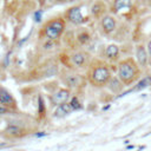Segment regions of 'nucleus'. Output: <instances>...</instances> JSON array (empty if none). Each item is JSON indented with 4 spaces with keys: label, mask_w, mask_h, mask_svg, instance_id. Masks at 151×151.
<instances>
[{
    "label": "nucleus",
    "mask_w": 151,
    "mask_h": 151,
    "mask_svg": "<svg viewBox=\"0 0 151 151\" xmlns=\"http://www.w3.org/2000/svg\"><path fill=\"white\" fill-rule=\"evenodd\" d=\"M142 74V67L133 58L124 59L118 65V78L125 85L129 86L136 83Z\"/></svg>",
    "instance_id": "obj_1"
},
{
    "label": "nucleus",
    "mask_w": 151,
    "mask_h": 151,
    "mask_svg": "<svg viewBox=\"0 0 151 151\" xmlns=\"http://www.w3.org/2000/svg\"><path fill=\"white\" fill-rule=\"evenodd\" d=\"M88 79L94 86H104L111 80V71L105 64L94 65L90 71Z\"/></svg>",
    "instance_id": "obj_2"
},
{
    "label": "nucleus",
    "mask_w": 151,
    "mask_h": 151,
    "mask_svg": "<svg viewBox=\"0 0 151 151\" xmlns=\"http://www.w3.org/2000/svg\"><path fill=\"white\" fill-rule=\"evenodd\" d=\"M64 29V21L58 19V20H53L50 24H47L45 26V34L48 39L51 40H55L60 37L61 32Z\"/></svg>",
    "instance_id": "obj_3"
},
{
    "label": "nucleus",
    "mask_w": 151,
    "mask_h": 151,
    "mask_svg": "<svg viewBox=\"0 0 151 151\" xmlns=\"http://www.w3.org/2000/svg\"><path fill=\"white\" fill-rule=\"evenodd\" d=\"M136 59L137 63L142 68H146L149 65V61L151 59L149 52H146V48L144 45H137L136 46Z\"/></svg>",
    "instance_id": "obj_4"
},
{
    "label": "nucleus",
    "mask_w": 151,
    "mask_h": 151,
    "mask_svg": "<svg viewBox=\"0 0 151 151\" xmlns=\"http://www.w3.org/2000/svg\"><path fill=\"white\" fill-rule=\"evenodd\" d=\"M0 104L6 106V107H11V109H14L15 107V100L14 98L12 97V94L6 91L5 88H0Z\"/></svg>",
    "instance_id": "obj_5"
},
{
    "label": "nucleus",
    "mask_w": 151,
    "mask_h": 151,
    "mask_svg": "<svg viewBox=\"0 0 151 151\" xmlns=\"http://www.w3.org/2000/svg\"><path fill=\"white\" fill-rule=\"evenodd\" d=\"M70 97V91L68 90H59L58 92H55L52 97H51V100L54 105H59V104H63V103H66V100L68 99Z\"/></svg>",
    "instance_id": "obj_6"
},
{
    "label": "nucleus",
    "mask_w": 151,
    "mask_h": 151,
    "mask_svg": "<svg viewBox=\"0 0 151 151\" xmlns=\"http://www.w3.org/2000/svg\"><path fill=\"white\" fill-rule=\"evenodd\" d=\"M67 18L73 24H80V22L84 21V18L81 15V12H80L79 7H72L67 13Z\"/></svg>",
    "instance_id": "obj_7"
},
{
    "label": "nucleus",
    "mask_w": 151,
    "mask_h": 151,
    "mask_svg": "<svg viewBox=\"0 0 151 151\" xmlns=\"http://www.w3.org/2000/svg\"><path fill=\"white\" fill-rule=\"evenodd\" d=\"M101 27L105 33H111L116 29V20L111 15H105L101 20Z\"/></svg>",
    "instance_id": "obj_8"
},
{
    "label": "nucleus",
    "mask_w": 151,
    "mask_h": 151,
    "mask_svg": "<svg viewBox=\"0 0 151 151\" xmlns=\"http://www.w3.org/2000/svg\"><path fill=\"white\" fill-rule=\"evenodd\" d=\"M72 110L71 107V104H67V103H63V104H59L57 110L54 111V116L55 117H64L66 116L67 113H70Z\"/></svg>",
    "instance_id": "obj_9"
},
{
    "label": "nucleus",
    "mask_w": 151,
    "mask_h": 151,
    "mask_svg": "<svg viewBox=\"0 0 151 151\" xmlns=\"http://www.w3.org/2000/svg\"><path fill=\"white\" fill-rule=\"evenodd\" d=\"M105 55L111 60H116L119 55V47L117 45H109L105 48Z\"/></svg>",
    "instance_id": "obj_10"
},
{
    "label": "nucleus",
    "mask_w": 151,
    "mask_h": 151,
    "mask_svg": "<svg viewBox=\"0 0 151 151\" xmlns=\"http://www.w3.org/2000/svg\"><path fill=\"white\" fill-rule=\"evenodd\" d=\"M150 85H151V76H147V77H144L143 79H140L131 91H140V90H143Z\"/></svg>",
    "instance_id": "obj_11"
},
{
    "label": "nucleus",
    "mask_w": 151,
    "mask_h": 151,
    "mask_svg": "<svg viewBox=\"0 0 151 151\" xmlns=\"http://www.w3.org/2000/svg\"><path fill=\"white\" fill-rule=\"evenodd\" d=\"M85 60H86V57H85L84 53H76V54L72 55V61H73V64H74L76 66H78V67L83 66L84 63H85Z\"/></svg>",
    "instance_id": "obj_12"
},
{
    "label": "nucleus",
    "mask_w": 151,
    "mask_h": 151,
    "mask_svg": "<svg viewBox=\"0 0 151 151\" xmlns=\"http://www.w3.org/2000/svg\"><path fill=\"white\" fill-rule=\"evenodd\" d=\"M130 5H131V0H114L113 8L114 11H119L125 7H130Z\"/></svg>",
    "instance_id": "obj_13"
},
{
    "label": "nucleus",
    "mask_w": 151,
    "mask_h": 151,
    "mask_svg": "<svg viewBox=\"0 0 151 151\" xmlns=\"http://www.w3.org/2000/svg\"><path fill=\"white\" fill-rule=\"evenodd\" d=\"M104 11H105V6H104L101 2H97V4H94V5L92 6V8H91L92 14H93V15H96V17L100 15Z\"/></svg>",
    "instance_id": "obj_14"
},
{
    "label": "nucleus",
    "mask_w": 151,
    "mask_h": 151,
    "mask_svg": "<svg viewBox=\"0 0 151 151\" xmlns=\"http://www.w3.org/2000/svg\"><path fill=\"white\" fill-rule=\"evenodd\" d=\"M6 132L9 133V134H12V136H18V134L21 132V130H20V127H18V126L11 125V126H8V127L6 129Z\"/></svg>",
    "instance_id": "obj_15"
},
{
    "label": "nucleus",
    "mask_w": 151,
    "mask_h": 151,
    "mask_svg": "<svg viewBox=\"0 0 151 151\" xmlns=\"http://www.w3.org/2000/svg\"><path fill=\"white\" fill-rule=\"evenodd\" d=\"M71 107H72V110H79L81 106H80V103H79V100H78V98L77 97H73L72 99H71Z\"/></svg>",
    "instance_id": "obj_16"
},
{
    "label": "nucleus",
    "mask_w": 151,
    "mask_h": 151,
    "mask_svg": "<svg viewBox=\"0 0 151 151\" xmlns=\"http://www.w3.org/2000/svg\"><path fill=\"white\" fill-rule=\"evenodd\" d=\"M78 40L81 42V44H85V42H87L88 40H90V34L88 33H80L79 35H78Z\"/></svg>",
    "instance_id": "obj_17"
},
{
    "label": "nucleus",
    "mask_w": 151,
    "mask_h": 151,
    "mask_svg": "<svg viewBox=\"0 0 151 151\" xmlns=\"http://www.w3.org/2000/svg\"><path fill=\"white\" fill-rule=\"evenodd\" d=\"M78 81H79V78H78L77 76H71L70 78H67V83H68L71 86L78 85Z\"/></svg>",
    "instance_id": "obj_18"
},
{
    "label": "nucleus",
    "mask_w": 151,
    "mask_h": 151,
    "mask_svg": "<svg viewBox=\"0 0 151 151\" xmlns=\"http://www.w3.org/2000/svg\"><path fill=\"white\" fill-rule=\"evenodd\" d=\"M34 20L38 21V22L41 20V12H40V11H39V12H35V14H34Z\"/></svg>",
    "instance_id": "obj_19"
},
{
    "label": "nucleus",
    "mask_w": 151,
    "mask_h": 151,
    "mask_svg": "<svg viewBox=\"0 0 151 151\" xmlns=\"http://www.w3.org/2000/svg\"><path fill=\"white\" fill-rule=\"evenodd\" d=\"M8 111V107H6V106H0V114H4V113H6Z\"/></svg>",
    "instance_id": "obj_20"
},
{
    "label": "nucleus",
    "mask_w": 151,
    "mask_h": 151,
    "mask_svg": "<svg viewBox=\"0 0 151 151\" xmlns=\"http://www.w3.org/2000/svg\"><path fill=\"white\" fill-rule=\"evenodd\" d=\"M39 106H40V113H42V111H44V105H42V99H41V97H39Z\"/></svg>",
    "instance_id": "obj_21"
},
{
    "label": "nucleus",
    "mask_w": 151,
    "mask_h": 151,
    "mask_svg": "<svg viewBox=\"0 0 151 151\" xmlns=\"http://www.w3.org/2000/svg\"><path fill=\"white\" fill-rule=\"evenodd\" d=\"M147 52H149V54H150V57H151V39H150L149 42H147Z\"/></svg>",
    "instance_id": "obj_22"
}]
</instances>
